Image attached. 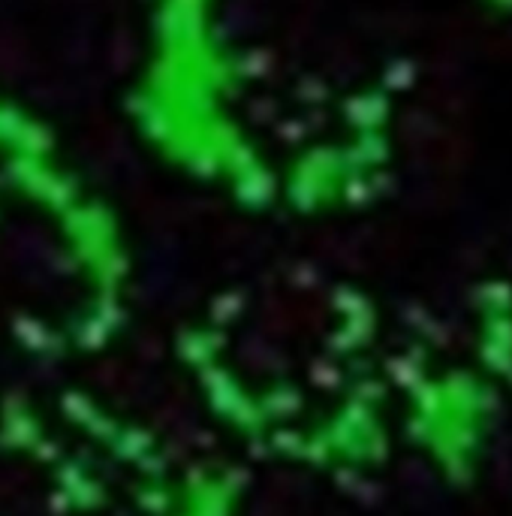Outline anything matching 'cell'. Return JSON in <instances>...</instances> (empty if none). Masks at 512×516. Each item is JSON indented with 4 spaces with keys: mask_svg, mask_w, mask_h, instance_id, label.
<instances>
[{
    "mask_svg": "<svg viewBox=\"0 0 512 516\" xmlns=\"http://www.w3.org/2000/svg\"><path fill=\"white\" fill-rule=\"evenodd\" d=\"M124 118L197 190L314 221L368 197L392 103L335 0H148Z\"/></svg>",
    "mask_w": 512,
    "mask_h": 516,
    "instance_id": "obj_1",
    "label": "cell"
},
{
    "mask_svg": "<svg viewBox=\"0 0 512 516\" xmlns=\"http://www.w3.org/2000/svg\"><path fill=\"white\" fill-rule=\"evenodd\" d=\"M136 300L127 221L58 127L0 79V309L34 353L82 357Z\"/></svg>",
    "mask_w": 512,
    "mask_h": 516,
    "instance_id": "obj_2",
    "label": "cell"
}]
</instances>
